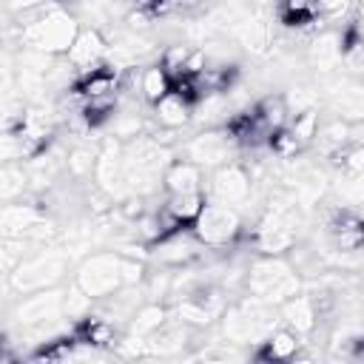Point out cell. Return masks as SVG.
Masks as SVG:
<instances>
[{"mask_svg": "<svg viewBox=\"0 0 364 364\" xmlns=\"http://www.w3.org/2000/svg\"><path fill=\"white\" fill-rule=\"evenodd\" d=\"M142 276V264L122 256V253H94L88 256L74 276V284L88 296V299H111L114 293H119L122 287L139 282Z\"/></svg>", "mask_w": 364, "mask_h": 364, "instance_id": "obj_1", "label": "cell"}, {"mask_svg": "<svg viewBox=\"0 0 364 364\" xmlns=\"http://www.w3.org/2000/svg\"><path fill=\"white\" fill-rule=\"evenodd\" d=\"M171 165V151L159 142V136H134L122 148V171L128 193L148 196L162 188V173Z\"/></svg>", "mask_w": 364, "mask_h": 364, "instance_id": "obj_2", "label": "cell"}, {"mask_svg": "<svg viewBox=\"0 0 364 364\" xmlns=\"http://www.w3.org/2000/svg\"><path fill=\"white\" fill-rule=\"evenodd\" d=\"M34 11H37V17L31 23H26L20 31L23 46L31 51H40V54H54V57L65 54L71 40L80 31V23L60 6H48V9L40 6Z\"/></svg>", "mask_w": 364, "mask_h": 364, "instance_id": "obj_3", "label": "cell"}, {"mask_svg": "<svg viewBox=\"0 0 364 364\" xmlns=\"http://www.w3.org/2000/svg\"><path fill=\"white\" fill-rule=\"evenodd\" d=\"M245 282H247L250 296L264 304H282L284 299L299 293V276L293 273V267L287 262H282L276 256H264L256 264H250Z\"/></svg>", "mask_w": 364, "mask_h": 364, "instance_id": "obj_4", "label": "cell"}, {"mask_svg": "<svg viewBox=\"0 0 364 364\" xmlns=\"http://www.w3.org/2000/svg\"><path fill=\"white\" fill-rule=\"evenodd\" d=\"M65 270H68V253L40 250L37 256H28V259L17 262L9 273V282L20 293H34V290L54 287L65 276Z\"/></svg>", "mask_w": 364, "mask_h": 364, "instance_id": "obj_5", "label": "cell"}, {"mask_svg": "<svg viewBox=\"0 0 364 364\" xmlns=\"http://www.w3.org/2000/svg\"><path fill=\"white\" fill-rule=\"evenodd\" d=\"M193 236L208 247H225L242 233V213L239 208L222 205L216 199H205L196 219L191 222Z\"/></svg>", "mask_w": 364, "mask_h": 364, "instance_id": "obj_6", "label": "cell"}, {"mask_svg": "<svg viewBox=\"0 0 364 364\" xmlns=\"http://www.w3.org/2000/svg\"><path fill=\"white\" fill-rule=\"evenodd\" d=\"M293 242H296V208H290V205L270 208L256 230L259 250L267 256H279V253L290 250Z\"/></svg>", "mask_w": 364, "mask_h": 364, "instance_id": "obj_7", "label": "cell"}, {"mask_svg": "<svg viewBox=\"0 0 364 364\" xmlns=\"http://www.w3.org/2000/svg\"><path fill=\"white\" fill-rule=\"evenodd\" d=\"M233 145H236V136L225 128V131H202L196 134L188 145H185V156L193 162V165H225L230 162L233 156Z\"/></svg>", "mask_w": 364, "mask_h": 364, "instance_id": "obj_8", "label": "cell"}, {"mask_svg": "<svg viewBox=\"0 0 364 364\" xmlns=\"http://www.w3.org/2000/svg\"><path fill=\"white\" fill-rule=\"evenodd\" d=\"M250 196V176L242 165L236 162H225L216 168L213 179H210V193L208 199H216L222 205H230V208H239L245 205Z\"/></svg>", "mask_w": 364, "mask_h": 364, "instance_id": "obj_9", "label": "cell"}, {"mask_svg": "<svg viewBox=\"0 0 364 364\" xmlns=\"http://www.w3.org/2000/svg\"><path fill=\"white\" fill-rule=\"evenodd\" d=\"M105 51H108V43L102 40V34H100L97 28H80L63 57H65V60L71 63V68L82 77V74H88V71L105 65Z\"/></svg>", "mask_w": 364, "mask_h": 364, "instance_id": "obj_10", "label": "cell"}, {"mask_svg": "<svg viewBox=\"0 0 364 364\" xmlns=\"http://www.w3.org/2000/svg\"><path fill=\"white\" fill-rule=\"evenodd\" d=\"M94 176H97L100 191H105V193H111V196L128 191V188H125V171H122V145H119L114 136L105 139L102 151L97 154Z\"/></svg>", "mask_w": 364, "mask_h": 364, "instance_id": "obj_11", "label": "cell"}, {"mask_svg": "<svg viewBox=\"0 0 364 364\" xmlns=\"http://www.w3.org/2000/svg\"><path fill=\"white\" fill-rule=\"evenodd\" d=\"M40 225H43V213L34 205H17V202L0 205V236L3 239L31 236L37 233Z\"/></svg>", "mask_w": 364, "mask_h": 364, "instance_id": "obj_12", "label": "cell"}, {"mask_svg": "<svg viewBox=\"0 0 364 364\" xmlns=\"http://www.w3.org/2000/svg\"><path fill=\"white\" fill-rule=\"evenodd\" d=\"M63 313V293L54 287L34 290L20 307H17V321L23 324H46L54 321Z\"/></svg>", "mask_w": 364, "mask_h": 364, "instance_id": "obj_13", "label": "cell"}, {"mask_svg": "<svg viewBox=\"0 0 364 364\" xmlns=\"http://www.w3.org/2000/svg\"><path fill=\"white\" fill-rule=\"evenodd\" d=\"M191 114H193V100H188L185 94L173 91V88L154 102V117L168 131H176L185 122H191Z\"/></svg>", "mask_w": 364, "mask_h": 364, "instance_id": "obj_14", "label": "cell"}, {"mask_svg": "<svg viewBox=\"0 0 364 364\" xmlns=\"http://www.w3.org/2000/svg\"><path fill=\"white\" fill-rule=\"evenodd\" d=\"M162 188L168 193H196L202 191V168L193 165L191 159L171 162L162 173Z\"/></svg>", "mask_w": 364, "mask_h": 364, "instance_id": "obj_15", "label": "cell"}, {"mask_svg": "<svg viewBox=\"0 0 364 364\" xmlns=\"http://www.w3.org/2000/svg\"><path fill=\"white\" fill-rule=\"evenodd\" d=\"M282 318L287 321V327L293 330V333H310L313 327H316V318H318V313H316V301L310 299V296H299V293H293L290 299H284L282 304Z\"/></svg>", "mask_w": 364, "mask_h": 364, "instance_id": "obj_16", "label": "cell"}, {"mask_svg": "<svg viewBox=\"0 0 364 364\" xmlns=\"http://www.w3.org/2000/svg\"><path fill=\"white\" fill-rule=\"evenodd\" d=\"M253 117H256V122H259L267 134H273V131H279V128L287 125L290 108H287V102H284L282 94H276V97L270 94V97H264V100L253 108Z\"/></svg>", "mask_w": 364, "mask_h": 364, "instance_id": "obj_17", "label": "cell"}, {"mask_svg": "<svg viewBox=\"0 0 364 364\" xmlns=\"http://www.w3.org/2000/svg\"><path fill=\"white\" fill-rule=\"evenodd\" d=\"M171 91V77L168 71L156 63V65H148L145 71H139V94L154 105L159 97H165Z\"/></svg>", "mask_w": 364, "mask_h": 364, "instance_id": "obj_18", "label": "cell"}, {"mask_svg": "<svg viewBox=\"0 0 364 364\" xmlns=\"http://www.w3.org/2000/svg\"><path fill=\"white\" fill-rule=\"evenodd\" d=\"M264 358H296L299 353V333L293 330H270L264 336Z\"/></svg>", "mask_w": 364, "mask_h": 364, "instance_id": "obj_19", "label": "cell"}, {"mask_svg": "<svg viewBox=\"0 0 364 364\" xmlns=\"http://www.w3.org/2000/svg\"><path fill=\"white\" fill-rule=\"evenodd\" d=\"M28 188V173L11 162H3L0 165V205L6 202H14L17 196H23Z\"/></svg>", "mask_w": 364, "mask_h": 364, "instance_id": "obj_20", "label": "cell"}, {"mask_svg": "<svg viewBox=\"0 0 364 364\" xmlns=\"http://www.w3.org/2000/svg\"><path fill=\"white\" fill-rule=\"evenodd\" d=\"M310 60H313V65L321 68V71L336 68L338 60H341V40H338L336 34L318 37V40L313 43V48H310Z\"/></svg>", "mask_w": 364, "mask_h": 364, "instance_id": "obj_21", "label": "cell"}, {"mask_svg": "<svg viewBox=\"0 0 364 364\" xmlns=\"http://www.w3.org/2000/svg\"><path fill=\"white\" fill-rule=\"evenodd\" d=\"M279 14L287 26H307L318 20L316 0H279Z\"/></svg>", "mask_w": 364, "mask_h": 364, "instance_id": "obj_22", "label": "cell"}, {"mask_svg": "<svg viewBox=\"0 0 364 364\" xmlns=\"http://www.w3.org/2000/svg\"><path fill=\"white\" fill-rule=\"evenodd\" d=\"M162 324H165V307H159V304H145V307H139V310L134 313L131 330H134L136 336H151V333H156Z\"/></svg>", "mask_w": 364, "mask_h": 364, "instance_id": "obj_23", "label": "cell"}, {"mask_svg": "<svg viewBox=\"0 0 364 364\" xmlns=\"http://www.w3.org/2000/svg\"><path fill=\"white\" fill-rule=\"evenodd\" d=\"M94 162H97V154H91L88 148H74L68 154V171L74 176H88L94 171Z\"/></svg>", "mask_w": 364, "mask_h": 364, "instance_id": "obj_24", "label": "cell"}, {"mask_svg": "<svg viewBox=\"0 0 364 364\" xmlns=\"http://www.w3.org/2000/svg\"><path fill=\"white\" fill-rule=\"evenodd\" d=\"M338 111L344 114V117H350V119H358L361 117V88L358 85H353V88H347V91H341V97H338Z\"/></svg>", "mask_w": 364, "mask_h": 364, "instance_id": "obj_25", "label": "cell"}, {"mask_svg": "<svg viewBox=\"0 0 364 364\" xmlns=\"http://www.w3.org/2000/svg\"><path fill=\"white\" fill-rule=\"evenodd\" d=\"M353 6V0H316L318 17H338Z\"/></svg>", "mask_w": 364, "mask_h": 364, "instance_id": "obj_26", "label": "cell"}, {"mask_svg": "<svg viewBox=\"0 0 364 364\" xmlns=\"http://www.w3.org/2000/svg\"><path fill=\"white\" fill-rule=\"evenodd\" d=\"M6 247H9V239L0 236V273H11V267L17 264V256L11 250H6Z\"/></svg>", "mask_w": 364, "mask_h": 364, "instance_id": "obj_27", "label": "cell"}, {"mask_svg": "<svg viewBox=\"0 0 364 364\" xmlns=\"http://www.w3.org/2000/svg\"><path fill=\"white\" fill-rule=\"evenodd\" d=\"M48 0H6V6L11 9V11H23V14H28V11H34V9H40V6H46Z\"/></svg>", "mask_w": 364, "mask_h": 364, "instance_id": "obj_28", "label": "cell"}, {"mask_svg": "<svg viewBox=\"0 0 364 364\" xmlns=\"http://www.w3.org/2000/svg\"><path fill=\"white\" fill-rule=\"evenodd\" d=\"M3 108H6V85L0 82V111H3Z\"/></svg>", "mask_w": 364, "mask_h": 364, "instance_id": "obj_29", "label": "cell"}]
</instances>
